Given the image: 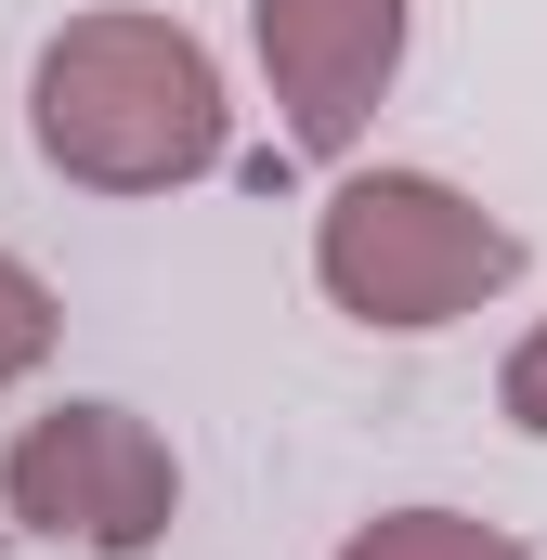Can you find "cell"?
<instances>
[{
    "instance_id": "cell-1",
    "label": "cell",
    "mask_w": 547,
    "mask_h": 560,
    "mask_svg": "<svg viewBox=\"0 0 547 560\" xmlns=\"http://www.w3.org/2000/svg\"><path fill=\"white\" fill-rule=\"evenodd\" d=\"M39 156L105 196H170L222 156V79L170 13H79L39 52Z\"/></svg>"
},
{
    "instance_id": "cell-5",
    "label": "cell",
    "mask_w": 547,
    "mask_h": 560,
    "mask_svg": "<svg viewBox=\"0 0 547 560\" xmlns=\"http://www.w3.org/2000/svg\"><path fill=\"white\" fill-rule=\"evenodd\" d=\"M339 560H522L496 522H469V509H392V522H365Z\"/></svg>"
},
{
    "instance_id": "cell-3",
    "label": "cell",
    "mask_w": 547,
    "mask_h": 560,
    "mask_svg": "<svg viewBox=\"0 0 547 560\" xmlns=\"http://www.w3.org/2000/svg\"><path fill=\"white\" fill-rule=\"evenodd\" d=\"M170 495H183V469H170V443L131 405H53V418L13 430V456H0V509L26 535H79V548H105V560L156 548L170 535Z\"/></svg>"
},
{
    "instance_id": "cell-4",
    "label": "cell",
    "mask_w": 547,
    "mask_h": 560,
    "mask_svg": "<svg viewBox=\"0 0 547 560\" xmlns=\"http://www.w3.org/2000/svg\"><path fill=\"white\" fill-rule=\"evenodd\" d=\"M274 66V105L300 156H352V131L379 118L392 66H405V0H248Z\"/></svg>"
},
{
    "instance_id": "cell-7",
    "label": "cell",
    "mask_w": 547,
    "mask_h": 560,
    "mask_svg": "<svg viewBox=\"0 0 547 560\" xmlns=\"http://www.w3.org/2000/svg\"><path fill=\"white\" fill-rule=\"evenodd\" d=\"M509 418H522V430L547 443V326L522 339V352H509Z\"/></svg>"
},
{
    "instance_id": "cell-6",
    "label": "cell",
    "mask_w": 547,
    "mask_h": 560,
    "mask_svg": "<svg viewBox=\"0 0 547 560\" xmlns=\"http://www.w3.org/2000/svg\"><path fill=\"white\" fill-rule=\"evenodd\" d=\"M39 352H53V287L26 275V261H0V392H13Z\"/></svg>"
},
{
    "instance_id": "cell-2",
    "label": "cell",
    "mask_w": 547,
    "mask_h": 560,
    "mask_svg": "<svg viewBox=\"0 0 547 560\" xmlns=\"http://www.w3.org/2000/svg\"><path fill=\"white\" fill-rule=\"evenodd\" d=\"M313 275L365 326H456L469 300H496L522 275V235L496 209H469L456 183H430V170H365V183L326 196Z\"/></svg>"
}]
</instances>
